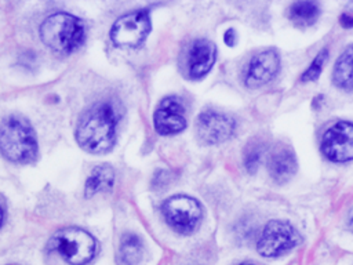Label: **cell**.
<instances>
[{
  "label": "cell",
  "instance_id": "obj_7",
  "mask_svg": "<svg viewBox=\"0 0 353 265\" xmlns=\"http://www.w3.org/2000/svg\"><path fill=\"white\" fill-rule=\"evenodd\" d=\"M150 30V18L146 10L120 17L110 29V39L120 47H138Z\"/></svg>",
  "mask_w": 353,
  "mask_h": 265
},
{
  "label": "cell",
  "instance_id": "obj_15",
  "mask_svg": "<svg viewBox=\"0 0 353 265\" xmlns=\"http://www.w3.org/2000/svg\"><path fill=\"white\" fill-rule=\"evenodd\" d=\"M114 182V170L109 164L97 166L85 181V197H91L99 192H109Z\"/></svg>",
  "mask_w": 353,
  "mask_h": 265
},
{
  "label": "cell",
  "instance_id": "obj_16",
  "mask_svg": "<svg viewBox=\"0 0 353 265\" xmlns=\"http://www.w3.org/2000/svg\"><path fill=\"white\" fill-rule=\"evenodd\" d=\"M320 6L317 1L303 0L295 1L288 8V18L290 21L299 28L312 26L320 17Z\"/></svg>",
  "mask_w": 353,
  "mask_h": 265
},
{
  "label": "cell",
  "instance_id": "obj_12",
  "mask_svg": "<svg viewBox=\"0 0 353 265\" xmlns=\"http://www.w3.org/2000/svg\"><path fill=\"white\" fill-rule=\"evenodd\" d=\"M216 58L215 44L205 39L194 40L186 54V70L190 79H201L207 75Z\"/></svg>",
  "mask_w": 353,
  "mask_h": 265
},
{
  "label": "cell",
  "instance_id": "obj_23",
  "mask_svg": "<svg viewBox=\"0 0 353 265\" xmlns=\"http://www.w3.org/2000/svg\"><path fill=\"white\" fill-rule=\"evenodd\" d=\"M350 225H352V228H353V215H352V218H350Z\"/></svg>",
  "mask_w": 353,
  "mask_h": 265
},
{
  "label": "cell",
  "instance_id": "obj_10",
  "mask_svg": "<svg viewBox=\"0 0 353 265\" xmlns=\"http://www.w3.org/2000/svg\"><path fill=\"white\" fill-rule=\"evenodd\" d=\"M236 128V121L221 112L204 110L199 115L196 121V132L204 144H221L229 139Z\"/></svg>",
  "mask_w": 353,
  "mask_h": 265
},
{
  "label": "cell",
  "instance_id": "obj_19",
  "mask_svg": "<svg viewBox=\"0 0 353 265\" xmlns=\"http://www.w3.org/2000/svg\"><path fill=\"white\" fill-rule=\"evenodd\" d=\"M261 145L256 142H251L244 152V166L247 168L248 173H255L258 164H259V159H261Z\"/></svg>",
  "mask_w": 353,
  "mask_h": 265
},
{
  "label": "cell",
  "instance_id": "obj_11",
  "mask_svg": "<svg viewBox=\"0 0 353 265\" xmlns=\"http://www.w3.org/2000/svg\"><path fill=\"white\" fill-rule=\"evenodd\" d=\"M154 128L161 135H171L182 131L186 127L185 109L179 98L167 97L159 104L154 116Z\"/></svg>",
  "mask_w": 353,
  "mask_h": 265
},
{
  "label": "cell",
  "instance_id": "obj_4",
  "mask_svg": "<svg viewBox=\"0 0 353 265\" xmlns=\"http://www.w3.org/2000/svg\"><path fill=\"white\" fill-rule=\"evenodd\" d=\"M50 248L58 251L72 265H84L92 259L97 242L80 228H65L54 233L50 240Z\"/></svg>",
  "mask_w": 353,
  "mask_h": 265
},
{
  "label": "cell",
  "instance_id": "obj_20",
  "mask_svg": "<svg viewBox=\"0 0 353 265\" xmlns=\"http://www.w3.org/2000/svg\"><path fill=\"white\" fill-rule=\"evenodd\" d=\"M223 40H225V43L228 46H234V43H236V32H234V29H228L225 32Z\"/></svg>",
  "mask_w": 353,
  "mask_h": 265
},
{
  "label": "cell",
  "instance_id": "obj_17",
  "mask_svg": "<svg viewBox=\"0 0 353 265\" xmlns=\"http://www.w3.org/2000/svg\"><path fill=\"white\" fill-rule=\"evenodd\" d=\"M143 254V244L142 240L134 233H125L121 237L119 253H117V262L119 265H137Z\"/></svg>",
  "mask_w": 353,
  "mask_h": 265
},
{
  "label": "cell",
  "instance_id": "obj_21",
  "mask_svg": "<svg viewBox=\"0 0 353 265\" xmlns=\"http://www.w3.org/2000/svg\"><path fill=\"white\" fill-rule=\"evenodd\" d=\"M339 22H341V25H342L343 28H352V26H353V15L345 12V14H342V15L339 17Z\"/></svg>",
  "mask_w": 353,
  "mask_h": 265
},
{
  "label": "cell",
  "instance_id": "obj_5",
  "mask_svg": "<svg viewBox=\"0 0 353 265\" xmlns=\"http://www.w3.org/2000/svg\"><path fill=\"white\" fill-rule=\"evenodd\" d=\"M161 213L167 224L178 233H192L197 229L203 211L200 203L189 196L176 195L161 204Z\"/></svg>",
  "mask_w": 353,
  "mask_h": 265
},
{
  "label": "cell",
  "instance_id": "obj_14",
  "mask_svg": "<svg viewBox=\"0 0 353 265\" xmlns=\"http://www.w3.org/2000/svg\"><path fill=\"white\" fill-rule=\"evenodd\" d=\"M332 81L342 90H353V44L346 47L335 61Z\"/></svg>",
  "mask_w": 353,
  "mask_h": 265
},
{
  "label": "cell",
  "instance_id": "obj_24",
  "mask_svg": "<svg viewBox=\"0 0 353 265\" xmlns=\"http://www.w3.org/2000/svg\"><path fill=\"white\" fill-rule=\"evenodd\" d=\"M241 265H254V264H241Z\"/></svg>",
  "mask_w": 353,
  "mask_h": 265
},
{
  "label": "cell",
  "instance_id": "obj_6",
  "mask_svg": "<svg viewBox=\"0 0 353 265\" xmlns=\"http://www.w3.org/2000/svg\"><path fill=\"white\" fill-rule=\"evenodd\" d=\"M299 242L301 237L290 222L272 219L263 226L256 242V250L263 257H277L294 248Z\"/></svg>",
  "mask_w": 353,
  "mask_h": 265
},
{
  "label": "cell",
  "instance_id": "obj_22",
  "mask_svg": "<svg viewBox=\"0 0 353 265\" xmlns=\"http://www.w3.org/2000/svg\"><path fill=\"white\" fill-rule=\"evenodd\" d=\"M1 219H3V211H1V208H0V224H1Z\"/></svg>",
  "mask_w": 353,
  "mask_h": 265
},
{
  "label": "cell",
  "instance_id": "obj_9",
  "mask_svg": "<svg viewBox=\"0 0 353 265\" xmlns=\"http://www.w3.org/2000/svg\"><path fill=\"white\" fill-rule=\"evenodd\" d=\"M280 70V55L274 48H266L255 54L245 66L244 84L248 88H259L270 83Z\"/></svg>",
  "mask_w": 353,
  "mask_h": 265
},
{
  "label": "cell",
  "instance_id": "obj_1",
  "mask_svg": "<svg viewBox=\"0 0 353 265\" xmlns=\"http://www.w3.org/2000/svg\"><path fill=\"white\" fill-rule=\"evenodd\" d=\"M116 137V113L108 102H98L79 121L76 139L87 152L102 153L109 150Z\"/></svg>",
  "mask_w": 353,
  "mask_h": 265
},
{
  "label": "cell",
  "instance_id": "obj_13",
  "mask_svg": "<svg viewBox=\"0 0 353 265\" xmlns=\"http://www.w3.org/2000/svg\"><path fill=\"white\" fill-rule=\"evenodd\" d=\"M296 168L298 163L291 148L285 145L273 148L268 159V170L274 182L285 184L295 175Z\"/></svg>",
  "mask_w": 353,
  "mask_h": 265
},
{
  "label": "cell",
  "instance_id": "obj_18",
  "mask_svg": "<svg viewBox=\"0 0 353 265\" xmlns=\"http://www.w3.org/2000/svg\"><path fill=\"white\" fill-rule=\"evenodd\" d=\"M327 57H328V50H327V48H323V50L316 55V58L312 61V63L309 65V68L302 73L301 80H302V81H314V80H317V77L320 76V73H321V70H323V65H324L325 61H327Z\"/></svg>",
  "mask_w": 353,
  "mask_h": 265
},
{
  "label": "cell",
  "instance_id": "obj_3",
  "mask_svg": "<svg viewBox=\"0 0 353 265\" xmlns=\"http://www.w3.org/2000/svg\"><path fill=\"white\" fill-rule=\"evenodd\" d=\"M0 150L7 159L17 163H28L36 157V137L26 120L10 116L1 123Z\"/></svg>",
  "mask_w": 353,
  "mask_h": 265
},
{
  "label": "cell",
  "instance_id": "obj_2",
  "mask_svg": "<svg viewBox=\"0 0 353 265\" xmlns=\"http://www.w3.org/2000/svg\"><path fill=\"white\" fill-rule=\"evenodd\" d=\"M83 22L70 14L55 12L47 17L40 26L43 43L59 54H70L84 41Z\"/></svg>",
  "mask_w": 353,
  "mask_h": 265
},
{
  "label": "cell",
  "instance_id": "obj_8",
  "mask_svg": "<svg viewBox=\"0 0 353 265\" xmlns=\"http://www.w3.org/2000/svg\"><path fill=\"white\" fill-rule=\"evenodd\" d=\"M323 155L335 163L353 159V123L338 121L332 124L321 138Z\"/></svg>",
  "mask_w": 353,
  "mask_h": 265
}]
</instances>
